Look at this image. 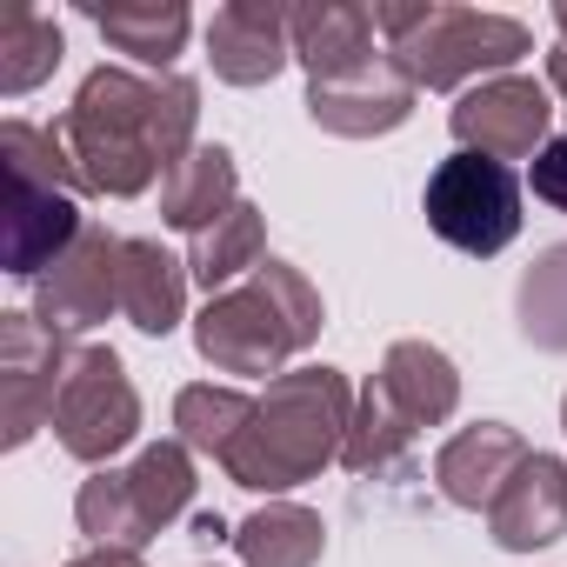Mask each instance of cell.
<instances>
[{
    "mask_svg": "<svg viewBox=\"0 0 567 567\" xmlns=\"http://www.w3.org/2000/svg\"><path fill=\"white\" fill-rule=\"evenodd\" d=\"M121 487H127V507L141 520V534L154 540L167 520H181L194 507V447L187 441H154L141 447L134 467H121Z\"/></svg>",
    "mask_w": 567,
    "mask_h": 567,
    "instance_id": "44dd1931",
    "label": "cell"
},
{
    "mask_svg": "<svg viewBox=\"0 0 567 567\" xmlns=\"http://www.w3.org/2000/svg\"><path fill=\"white\" fill-rule=\"evenodd\" d=\"M247 414H254V394H240V388H214V381L181 388L174 394V441H187L194 454L227 461V447L240 441Z\"/></svg>",
    "mask_w": 567,
    "mask_h": 567,
    "instance_id": "d4e9b609",
    "label": "cell"
},
{
    "mask_svg": "<svg viewBox=\"0 0 567 567\" xmlns=\"http://www.w3.org/2000/svg\"><path fill=\"white\" fill-rule=\"evenodd\" d=\"M487 534L507 554L554 547L567 534V461L560 454H527L514 467V481L501 487V501L487 507Z\"/></svg>",
    "mask_w": 567,
    "mask_h": 567,
    "instance_id": "4fadbf2b",
    "label": "cell"
},
{
    "mask_svg": "<svg viewBox=\"0 0 567 567\" xmlns=\"http://www.w3.org/2000/svg\"><path fill=\"white\" fill-rule=\"evenodd\" d=\"M68 567H147V560L127 554V547H94V554H81V560H68Z\"/></svg>",
    "mask_w": 567,
    "mask_h": 567,
    "instance_id": "f1b7e54d",
    "label": "cell"
},
{
    "mask_svg": "<svg viewBox=\"0 0 567 567\" xmlns=\"http://www.w3.org/2000/svg\"><path fill=\"white\" fill-rule=\"evenodd\" d=\"M87 21L114 54H134L154 74H167V61L187 48V28H194L181 0H114V8H87Z\"/></svg>",
    "mask_w": 567,
    "mask_h": 567,
    "instance_id": "d6986e66",
    "label": "cell"
},
{
    "mask_svg": "<svg viewBox=\"0 0 567 567\" xmlns=\"http://www.w3.org/2000/svg\"><path fill=\"white\" fill-rule=\"evenodd\" d=\"M207 61L227 87H260L295 61V34H288V8L274 0H227L207 21Z\"/></svg>",
    "mask_w": 567,
    "mask_h": 567,
    "instance_id": "7c38bea8",
    "label": "cell"
},
{
    "mask_svg": "<svg viewBox=\"0 0 567 567\" xmlns=\"http://www.w3.org/2000/svg\"><path fill=\"white\" fill-rule=\"evenodd\" d=\"M328 315H321V295L315 280L288 260H260L240 288L214 295L200 315H194V348L207 368L220 374H240V381H280L295 354H308L321 341Z\"/></svg>",
    "mask_w": 567,
    "mask_h": 567,
    "instance_id": "3957f363",
    "label": "cell"
},
{
    "mask_svg": "<svg viewBox=\"0 0 567 567\" xmlns=\"http://www.w3.org/2000/svg\"><path fill=\"white\" fill-rule=\"evenodd\" d=\"M321 547H328V527H321V514L301 507V501H267V507H254V514L234 527L240 567H315Z\"/></svg>",
    "mask_w": 567,
    "mask_h": 567,
    "instance_id": "ffe728a7",
    "label": "cell"
},
{
    "mask_svg": "<svg viewBox=\"0 0 567 567\" xmlns=\"http://www.w3.org/2000/svg\"><path fill=\"white\" fill-rule=\"evenodd\" d=\"M554 28H560V48H567V8H554Z\"/></svg>",
    "mask_w": 567,
    "mask_h": 567,
    "instance_id": "1f68e13d",
    "label": "cell"
},
{
    "mask_svg": "<svg viewBox=\"0 0 567 567\" xmlns=\"http://www.w3.org/2000/svg\"><path fill=\"white\" fill-rule=\"evenodd\" d=\"M194 540H200V547H214V540H234V527H227L220 514H194Z\"/></svg>",
    "mask_w": 567,
    "mask_h": 567,
    "instance_id": "f546056e",
    "label": "cell"
},
{
    "mask_svg": "<svg viewBox=\"0 0 567 567\" xmlns=\"http://www.w3.org/2000/svg\"><path fill=\"white\" fill-rule=\"evenodd\" d=\"M527 187H534V200H547L554 214H567V134H554V141L527 161Z\"/></svg>",
    "mask_w": 567,
    "mask_h": 567,
    "instance_id": "83f0119b",
    "label": "cell"
},
{
    "mask_svg": "<svg viewBox=\"0 0 567 567\" xmlns=\"http://www.w3.org/2000/svg\"><path fill=\"white\" fill-rule=\"evenodd\" d=\"M187 260H174L161 240H127L121 254V315L141 328V334H174L181 315H187Z\"/></svg>",
    "mask_w": 567,
    "mask_h": 567,
    "instance_id": "e0dca14e",
    "label": "cell"
},
{
    "mask_svg": "<svg viewBox=\"0 0 567 567\" xmlns=\"http://www.w3.org/2000/svg\"><path fill=\"white\" fill-rule=\"evenodd\" d=\"M68 361V334L41 328L34 315H0V441L8 447H28L54 421Z\"/></svg>",
    "mask_w": 567,
    "mask_h": 567,
    "instance_id": "ba28073f",
    "label": "cell"
},
{
    "mask_svg": "<svg viewBox=\"0 0 567 567\" xmlns=\"http://www.w3.org/2000/svg\"><path fill=\"white\" fill-rule=\"evenodd\" d=\"M288 34H295V61L308 68V81H341L368 61H381L388 48H374V8H354V0H308V8H288Z\"/></svg>",
    "mask_w": 567,
    "mask_h": 567,
    "instance_id": "9a60e30c",
    "label": "cell"
},
{
    "mask_svg": "<svg viewBox=\"0 0 567 567\" xmlns=\"http://www.w3.org/2000/svg\"><path fill=\"white\" fill-rule=\"evenodd\" d=\"M74 520H81V534H87L94 547H127V554L147 547V534H141V520H134V507H127L121 467H94V474L81 481V494H74Z\"/></svg>",
    "mask_w": 567,
    "mask_h": 567,
    "instance_id": "4316f807",
    "label": "cell"
},
{
    "mask_svg": "<svg viewBox=\"0 0 567 567\" xmlns=\"http://www.w3.org/2000/svg\"><path fill=\"white\" fill-rule=\"evenodd\" d=\"M547 87H554V94H567V48H554V54H547Z\"/></svg>",
    "mask_w": 567,
    "mask_h": 567,
    "instance_id": "4dcf8cb0",
    "label": "cell"
},
{
    "mask_svg": "<svg viewBox=\"0 0 567 567\" xmlns=\"http://www.w3.org/2000/svg\"><path fill=\"white\" fill-rule=\"evenodd\" d=\"M61 54H68V41L41 8H28V0H8V8H0V94L41 87L61 68Z\"/></svg>",
    "mask_w": 567,
    "mask_h": 567,
    "instance_id": "cb8c5ba5",
    "label": "cell"
},
{
    "mask_svg": "<svg viewBox=\"0 0 567 567\" xmlns=\"http://www.w3.org/2000/svg\"><path fill=\"white\" fill-rule=\"evenodd\" d=\"M520 334L540 354H567V240L540 247V260L520 274Z\"/></svg>",
    "mask_w": 567,
    "mask_h": 567,
    "instance_id": "484cf974",
    "label": "cell"
},
{
    "mask_svg": "<svg viewBox=\"0 0 567 567\" xmlns=\"http://www.w3.org/2000/svg\"><path fill=\"white\" fill-rule=\"evenodd\" d=\"M374 381L388 388V401H394L414 427H441V421L461 408V374H454V361H447L434 341H394Z\"/></svg>",
    "mask_w": 567,
    "mask_h": 567,
    "instance_id": "ac0fdd59",
    "label": "cell"
},
{
    "mask_svg": "<svg viewBox=\"0 0 567 567\" xmlns=\"http://www.w3.org/2000/svg\"><path fill=\"white\" fill-rule=\"evenodd\" d=\"M354 401L361 394L348 388L341 368H288L280 381H267V394H254V414L220 461L227 481L254 494H288L315 481L328 461H341Z\"/></svg>",
    "mask_w": 567,
    "mask_h": 567,
    "instance_id": "7a4b0ae2",
    "label": "cell"
},
{
    "mask_svg": "<svg viewBox=\"0 0 567 567\" xmlns=\"http://www.w3.org/2000/svg\"><path fill=\"white\" fill-rule=\"evenodd\" d=\"M414 81L394 68V54L341 74V81H308V121L341 134V141H374V134H394L408 114H414Z\"/></svg>",
    "mask_w": 567,
    "mask_h": 567,
    "instance_id": "8fae6325",
    "label": "cell"
},
{
    "mask_svg": "<svg viewBox=\"0 0 567 567\" xmlns=\"http://www.w3.org/2000/svg\"><path fill=\"white\" fill-rule=\"evenodd\" d=\"M547 121H554V87H540L527 74L481 81L447 114L461 154H487V161H527V154H540L547 147Z\"/></svg>",
    "mask_w": 567,
    "mask_h": 567,
    "instance_id": "30bf717a",
    "label": "cell"
},
{
    "mask_svg": "<svg viewBox=\"0 0 567 567\" xmlns=\"http://www.w3.org/2000/svg\"><path fill=\"white\" fill-rule=\"evenodd\" d=\"M200 87L187 74H134V68H94L81 94L61 114V134L74 147V167L87 194L134 200L194 147Z\"/></svg>",
    "mask_w": 567,
    "mask_h": 567,
    "instance_id": "6da1fadb",
    "label": "cell"
},
{
    "mask_svg": "<svg viewBox=\"0 0 567 567\" xmlns=\"http://www.w3.org/2000/svg\"><path fill=\"white\" fill-rule=\"evenodd\" d=\"M0 174H8V274L41 280L81 234V167L61 127L8 121L0 127Z\"/></svg>",
    "mask_w": 567,
    "mask_h": 567,
    "instance_id": "5b68a950",
    "label": "cell"
},
{
    "mask_svg": "<svg viewBox=\"0 0 567 567\" xmlns=\"http://www.w3.org/2000/svg\"><path fill=\"white\" fill-rule=\"evenodd\" d=\"M414 421L388 401V388L381 381H368L361 388V401H354V427H348V447H341V467H354V474H401L408 467V454H414Z\"/></svg>",
    "mask_w": 567,
    "mask_h": 567,
    "instance_id": "603a6c76",
    "label": "cell"
},
{
    "mask_svg": "<svg viewBox=\"0 0 567 567\" xmlns=\"http://www.w3.org/2000/svg\"><path fill=\"white\" fill-rule=\"evenodd\" d=\"M121 254L127 240L87 220V234L34 280V321L54 334H87L107 315H121Z\"/></svg>",
    "mask_w": 567,
    "mask_h": 567,
    "instance_id": "9c48e42d",
    "label": "cell"
},
{
    "mask_svg": "<svg viewBox=\"0 0 567 567\" xmlns=\"http://www.w3.org/2000/svg\"><path fill=\"white\" fill-rule=\"evenodd\" d=\"M374 28H381L394 68L427 94H447L467 81H501L534 48L527 21L447 8V0H374Z\"/></svg>",
    "mask_w": 567,
    "mask_h": 567,
    "instance_id": "277c9868",
    "label": "cell"
},
{
    "mask_svg": "<svg viewBox=\"0 0 567 567\" xmlns=\"http://www.w3.org/2000/svg\"><path fill=\"white\" fill-rule=\"evenodd\" d=\"M421 207H427V227L447 247L487 260L520 234V174L507 161H487V154H447L427 174Z\"/></svg>",
    "mask_w": 567,
    "mask_h": 567,
    "instance_id": "8992f818",
    "label": "cell"
},
{
    "mask_svg": "<svg viewBox=\"0 0 567 567\" xmlns=\"http://www.w3.org/2000/svg\"><path fill=\"white\" fill-rule=\"evenodd\" d=\"M527 454H534V447L520 441V427H507V421H474V427H461V434L434 454V487H441L454 507L481 514V507L501 501V487L514 481V467H520Z\"/></svg>",
    "mask_w": 567,
    "mask_h": 567,
    "instance_id": "5bb4252c",
    "label": "cell"
},
{
    "mask_svg": "<svg viewBox=\"0 0 567 567\" xmlns=\"http://www.w3.org/2000/svg\"><path fill=\"white\" fill-rule=\"evenodd\" d=\"M560 427H567V401H560Z\"/></svg>",
    "mask_w": 567,
    "mask_h": 567,
    "instance_id": "d6a6232c",
    "label": "cell"
},
{
    "mask_svg": "<svg viewBox=\"0 0 567 567\" xmlns=\"http://www.w3.org/2000/svg\"><path fill=\"white\" fill-rule=\"evenodd\" d=\"M260 247H267V220H260V207H227L207 234H194V247H187V274L207 288V301L214 295H227V288H240V280L260 267Z\"/></svg>",
    "mask_w": 567,
    "mask_h": 567,
    "instance_id": "7402d4cb",
    "label": "cell"
},
{
    "mask_svg": "<svg viewBox=\"0 0 567 567\" xmlns=\"http://www.w3.org/2000/svg\"><path fill=\"white\" fill-rule=\"evenodd\" d=\"M54 434L87 467H107L141 434V394H134L114 348H74L61 401H54Z\"/></svg>",
    "mask_w": 567,
    "mask_h": 567,
    "instance_id": "52a82bcc",
    "label": "cell"
},
{
    "mask_svg": "<svg viewBox=\"0 0 567 567\" xmlns=\"http://www.w3.org/2000/svg\"><path fill=\"white\" fill-rule=\"evenodd\" d=\"M227 207H240L234 154H227L220 141H194V147L167 167V181H161V220L194 240V234H207Z\"/></svg>",
    "mask_w": 567,
    "mask_h": 567,
    "instance_id": "2e32d148",
    "label": "cell"
}]
</instances>
